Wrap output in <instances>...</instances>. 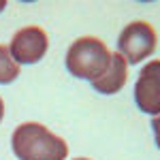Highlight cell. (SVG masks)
I'll return each instance as SVG.
<instances>
[{
  "label": "cell",
  "instance_id": "obj_8",
  "mask_svg": "<svg viewBox=\"0 0 160 160\" xmlns=\"http://www.w3.org/2000/svg\"><path fill=\"white\" fill-rule=\"evenodd\" d=\"M152 130H154V137H156V145L160 148V113L154 115V120H152Z\"/></svg>",
  "mask_w": 160,
  "mask_h": 160
},
{
  "label": "cell",
  "instance_id": "obj_9",
  "mask_svg": "<svg viewBox=\"0 0 160 160\" xmlns=\"http://www.w3.org/2000/svg\"><path fill=\"white\" fill-rule=\"evenodd\" d=\"M2 118H4V102L0 98V122H2Z\"/></svg>",
  "mask_w": 160,
  "mask_h": 160
},
{
  "label": "cell",
  "instance_id": "obj_5",
  "mask_svg": "<svg viewBox=\"0 0 160 160\" xmlns=\"http://www.w3.org/2000/svg\"><path fill=\"white\" fill-rule=\"evenodd\" d=\"M135 100L143 113H160V60H152L141 68L135 86Z\"/></svg>",
  "mask_w": 160,
  "mask_h": 160
},
{
  "label": "cell",
  "instance_id": "obj_11",
  "mask_svg": "<svg viewBox=\"0 0 160 160\" xmlns=\"http://www.w3.org/2000/svg\"><path fill=\"white\" fill-rule=\"evenodd\" d=\"M75 160H90V158H75Z\"/></svg>",
  "mask_w": 160,
  "mask_h": 160
},
{
  "label": "cell",
  "instance_id": "obj_1",
  "mask_svg": "<svg viewBox=\"0 0 160 160\" xmlns=\"http://www.w3.org/2000/svg\"><path fill=\"white\" fill-rule=\"evenodd\" d=\"M11 148L19 160H64L68 156L66 141L38 122L19 124L13 130Z\"/></svg>",
  "mask_w": 160,
  "mask_h": 160
},
{
  "label": "cell",
  "instance_id": "obj_2",
  "mask_svg": "<svg viewBox=\"0 0 160 160\" xmlns=\"http://www.w3.org/2000/svg\"><path fill=\"white\" fill-rule=\"evenodd\" d=\"M111 60L109 47L96 37H79L66 53V68L68 73L79 79L94 81L96 77L107 71Z\"/></svg>",
  "mask_w": 160,
  "mask_h": 160
},
{
  "label": "cell",
  "instance_id": "obj_10",
  "mask_svg": "<svg viewBox=\"0 0 160 160\" xmlns=\"http://www.w3.org/2000/svg\"><path fill=\"white\" fill-rule=\"evenodd\" d=\"M4 7H7V2H4V0H0V11H4Z\"/></svg>",
  "mask_w": 160,
  "mask_h": 160
},
{
  "label": "cell",
  "instance_id": "obj_3",
  "mask_svg": "<svg viewBox=\"0 0 160 160\" xmlns=\"http://www.w3.org/2000/svg\"><path fill=\"white\" fill-rule=\"evenodd\" d=\"M156 45H158L156 30L143 19L130 22L120 32V38H118V51L128 64H139L145 58H149Z\"/></svg>",
  "mask_w": 160,
  "mask_h": 160
},
{
  "label": "cell",
  "instance_id": "obj_4",
  "mask_svg": "<svg viewBox=\"0 0 160 160\" xmlns=\"http://www.w3.org/2000/svg\"><path fill=\"white\" fill-rule=\"evenodd\" d=\"M47 47H49V38L45 30L38 26H26L15 32L9 51L17 64H37L47 53Z\"/></svg>",
  "mask_w": 160,
  "mask_h": 160
},
{
  "label": "cell",
  "instance_id": "obj_7",
  "mask_svg": "<svg viewBox=\"0 0 160 160\" xmlns=\"http://www.w3.org/2000/svg\"><path fill=\"white\" fill-rule=\"evenodd\" d=\"M19 64L13 60L9 45H2L0 43V83H11L19 77Z\"/></svg>",
  "mask_w": 160,
  "mask_h": 160
},
{
  "label": "cell",
  "instance_id": "obj_6",
  "mask_svg": "<svg viewBox=\"0 0 160 160\" xmlns=\"http://www.w3.org/2000/svg\"><path fill=\"white\" fill-rule=\"evenodd\" d=\"M126 79H128V62L122 58L120 51H115V53H111L107 71L92 81V88L100 94H115L124 88Z\"/></svg>",
  "mask_w": 160,
  "mask_h": 160
}]
</instances>
